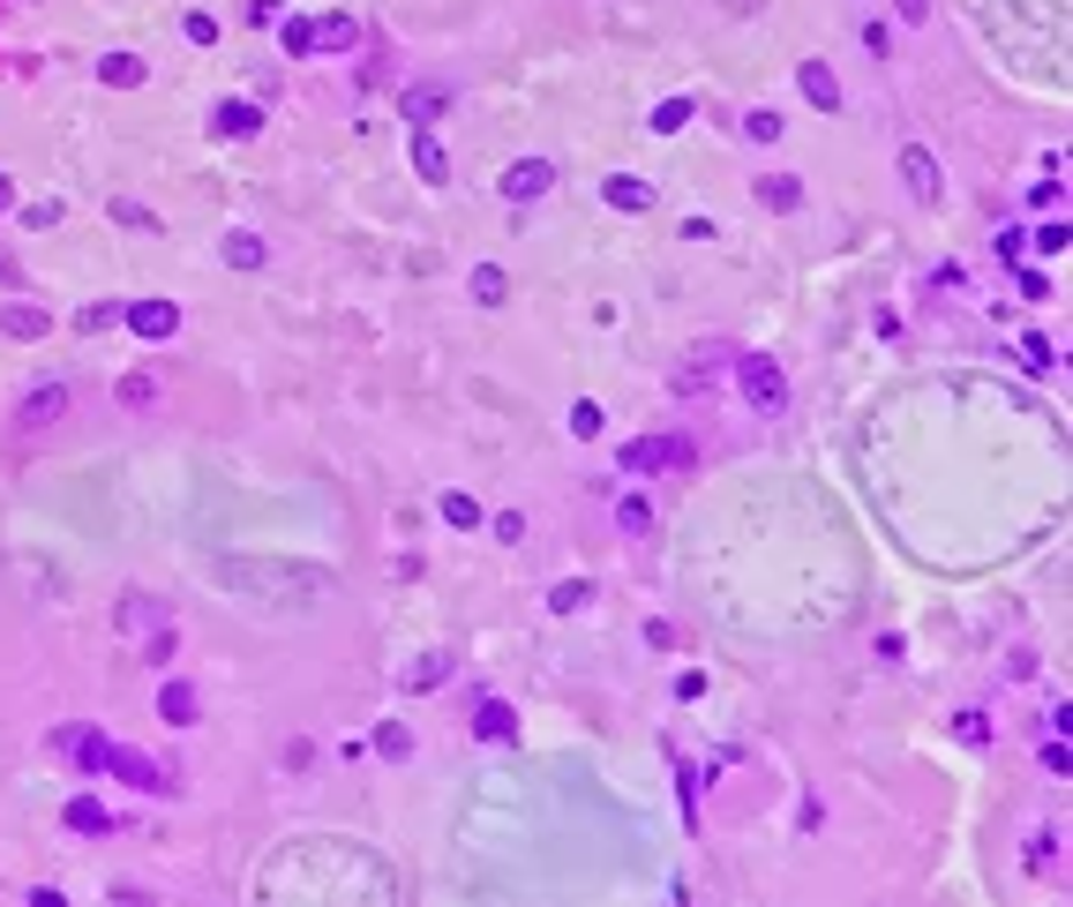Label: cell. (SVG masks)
I'll list each match as a JSON object with an SVG mask.
<instances>
[{
  "mask_svg": "<svg viewBox=\"0 0 1073 907\" xmlns=\"http://www.w3.org/2000/svg\"><path fill=\"white\" fill-rule=\"evenodd\" d=\"M129 330L158 345V338H173V330H180V308H173V300H129Z\"/></svg>",
  "mask_w": 1073,
  "mask_h": 907,
  "instance_id": "cell-8",
  "label": "cell"
},
{
  "mask_svg": "<svg viewBox=\"0 0 1073 907\" xmlns=\"http://www.w3.org/2000/svg\"><path fill=\"white\" fill-rule=\"evenodd\" d=\"M443 526L473 533V526H480V502H473V495H443Z\"/></svg>",
  "mask_w": 1073,
  "mask_h": 907,
  "instance_id": "cell-28",
  "label": "cell"
},
{
  "mask_svg": "<svg viewBox=\"0 0 1073 907\" xmlns=\"http://www.w3.org/2000/svg\"><path fill=\"white\" fill-rule=\"evenodd\" d=\"M759 203H766V210H796V203H804V180H796V173H766V180H759Z\"/></svg>",
  "mask_w": 1073,
  "mask_h": 907,
  "instance_id": "cell-17",
  "label": "cell"
},
{
  "mask_svg": "<svg viewBox=\"0 0 1073 907\" xmlns=\"http://www.w3.org/2000/svg\"><path fill=\"white\" fill-rule=\"evenodd\" d=\"M1021 361L1029 368H1051V338H1021Z\"/></svg>",
  "mask_w": 1073,
  "mask_h": 907,
  "instance_id": "cell-37",
  "label": "cell"
},
{
  "mask_svg": "<svg viewBox=\"0 0 1073 907\" xmlns=\"http://www.w3.org/2000/svg\"><path fill=\"white\" fill-rule=\"evenodd\" d=\"M113 218H121V225H143V233H151V225H158V218H151V210H143V203H129V196H113Z\"/></svg>",
  "mask_w": 1073,
  "mask_h": 907,
  "instance_id": "cell-36",
  "label": "cell"
},
{
  "mask_svg": "<svg viewBox=\"0 0 1073 907\" xmlns=\"http://www.w3.org/2000/svg\"><path fill=\"white\" fill-rule=\"evenodd\" d=\"M443 675H451V660H443V653H429V660H413V667H406V690H435Z\"/></svg>",
  "mask_w": 1073,
  "mask_h": 907,
  "instance_id": "cell-25",
  "label": "cell"
},
{
  "mask_svg": "<svg viewBox=\"0 0 1073 907\" xmlns=\"http://www.w3.org/2000/svg\"><path fill=\"white\" fill-rule=\"evenodd\" d=\"M511 203H533V196H549L556 188V165L549 158H518V165H504V180H496Z\"/></svg>",
  "mask_w": 1073,
  "mask_h": 907,
  "instance_id": "cell-7",
  "label": "cell"
},
{
  "mask_svg": "<svg viewBox=\"0 0 1073 907\" xmlns=\"http://www.w3.org/2000/svg\"><path fill=\"white\" fill-rule=\"evenodd\" d=\"M106 773H113L121 787H143V795H173V781H166V773H158V765H151L143 750H121V742L106 750Z\"/></svg>",
  "mask_w": 1073,
  "mask_h": 907,
  "instance_id": "cell-6",
  "label": "cell"
},
{
  "mask_svg": "<svg viewBox=\"0 0 1073 907\" xmlns=\"http://www.w3.org/2000/svg\"><path fill=\"white\" fill-rule=\"evenodd\" d=\"M143 76H151L143 53H106V60H98V82H106V90H135Z\"/></svg>",
  "mask_w": 1073,
  "mask_h": 907,
  "instance_id": "cell-15",
  "label": "cell"
},
{
  "mask_svg": "<svg viewBox=\"0 0 1073 907\" xmlns=\"http://www.w3.org/2000/svg\"><path fill=\"white\" fill-rule=\"evenodd\" d=\"M690 113H698L690 98H661V106H653V121H645V128H653V135H676V128H684Z\"/></svg>",
  "mask_w": 1073,
  "mask_h": 907,
  "instance_id": "cell-24",
  "label": "cell"
},
{
  "mask_svg": "<svg viewBox=\"0 0 1073 907\" xmlns=\"http://www.w3.org/2000/svg\"><path fill=\"white\" fill-rule=\"evenodd\" d=\"M278 45L294 53V60H308V53H353L361 45V23L353 15H294V23H278Z\"/></svg>",
  "mask_w": 1073,
  "mask_h": 907,
  "instance_id": "cell-2",
  "label": "cell"
},
{
  "mask_svg": "<svg viewBox=\"0 0 1073 907\" xmlns=\"http://www.w3.org/2000/svg\"><path fill=\"white\" fill-rule=\"evenodd\" d=\"M901 180L916 188V203H939V196H945V188H939V158H931L923 143H908V151H901Z\"/></svg>",
  "mask_w": 1073,
  "mask_h": 907,
  "instance_id": "cell-9",
  "label": "cell"
},
{
  "mask_svg": "<svg viewBox=\"0 0 1073 907\" xmlns=\"http://www.w3.org/2000/svg\"><path fill=\"white\" fill-rule=\"evenodd\" d=\"M8 203H15V180H8V173H0V210H8Z\"/></svg>",
  "mask_w": 1073,
  "mask_h": 907,
  "instance_id": "cell-41",
  "label": "cell"
},
{
  "mask_svg": "<svg viewBox=\"0 0 1073 907\" xmlns=\"http://www.w3.org/2000/svg\"><path fill=\"white\" fill-rule=\"evenodd\" d=\"M23 225H38V233H45V225H60V203H31V210H23Z\"/></svg>",
  "mask_w": 1073,
  "mask_h": 907,
  "instance_id": "cell-38",
  "label": "cell"
},
{
  "mask_svg": "<svg viewBox=\"0 0 1073 907\" xmlns=\"http://www.w3.org/2000/svg\"><path fill=\"white\" fill-rule=\"evenodd\" d=\"M211 577L225 593H241V600H256V608H316V600H331L339 593V577L331 571H308V563H278V555H218Z\"/></svg>",
  "mask_w": 1073,
  "mask_h": 907,
  "instance_id": "cell-1",
  "label": "cell"
},
{
  "mask_svg": "<svg viewBox=\"0 0 1073 907\" xmlns=\"http://www.w3.org/2000/svg\"><path fill=\"white\" fill-rule=\"evenodd\" d=\"M953 735H961V742H991V720H984V712H953Z\"/></svg>",
  "mask_w": 1073,
  "mask_h": 907,
  "instance_id": "cell-35",
  "label": "cell"
},
{
  "mask_svg": "<svg viewBox=\"0 0 1073 907\" xmlns=\"http://www.w3.org/2000/svg\"><path fill=\"white\" fill-rule=\"evenodd\" d=\"M735 383H743V406L751 412H788V375L773 368L766 353H743L735 361Z\"/></svg>",
  "mask_w": 1073,
  "mask_h": 907,
  "instance_id": "cell-3",
  "label": "cell"
},
{
  "mask_svg": "<svg viewBox=\"0 0 1073 907\" xmlns=\"http://www.w3.org/2000/svg\"><path fill=\"white\" fill-rule=\"evenodd\" d=\"M68 406H76V390H68V383H38V390L15 406V428H23V435H38V428H53Z\"/></svg>",
  "mask_w": 1073,
  "mask_h": 907,
  "instance_id": "cell-5",
  "label": "cell"
},
{
  "mask_svg": "<svg viewBox=\"0 0 1073 907\" xmlns=\"http://www.w3.org/2000/svg\"><path fill=\"white\" fill-rule=\"evenodd\" d=\"M143 660H151V667H166V660H173V630H158V638L143 645Z\"/></svg>",
  "mask_w": 1073,
  "mask_h": 907,
  "instance_id": "cell-39",
  "label": "cell"
},
{
  "mask_svg": "<svg viewBox=\"0 0 1073 907\" xmlns=\"http://www.w3.org/2000/svg\"><path fill=\"white\" fill-rule=\"evenodd\" d=\"M113 622H121V630H143V622H158V600H143V593H129V600L113 608Z\"/></svg>",
  "mask_w": 1073,
  "mask_h": 907,
  "instance_id": "cell-27",
  "label": "cell"
},
{
  "mask_svg": "<svg viewBox=\"0 0 1073 907\" xmlns=\"http://www.w3.org/2000/svg\"><path fill=\"white\" fill-rule=\"evenodd\" d=\"M684 465H690L684 435H639V443H623V473H684Z\"/></svg>",
  "mask_w": 1073,
  "mask_h": 907,
  "instance_id": "cell-4",
  "label": "cell"
},
{
  "mask_svg": "<svg viewBox=\"0 0 1073 907\" xmlns=\"http://www.w3.org/2000/svg\"><path fill=\"white\" fill-rule=\"evenodd\" d=\"M68 832H113L106 803H98V795H76V803H68Z\"/></svg>",
  "mask_w": 1073,
  "mask_h": 907,
  "instance_id": "cell-20",
  "label": "cell"
},
{
  "mask_svg": "<svg viewBox=\"0 0 1073 907\" xmlns=\"http://www.w3.org/2000/svg\"><path fill=\"white\" fill-rule=\"evenodd\" d=\"M443 106H451V98H443V90H435V82H413V90H406V98H398V113H406V121H413V128L443 121Z\"/></svg>",
  "mask_w": 1073,
  "mask_h": 907,
  "instance_id": "cell-14",
  "label": "cell"
},
{
  "mask_svg": "<svg viewBox=\"0 0 1073 907\" xmlns=\"http://www.w3.org/2000/svg\"><path fill=\"white\" fill-rule=\"evenodd\" d=\"M196 712H203V705H196L188 683H166V690H158V720H166V728H196Z\"/></svg>",
  "mask_w": 1073,
  "mask_h": 907,
  "instance_id": "cell-16",
  "label": "cell"
},
{
  "mask_svg": "<svg viewBox=\"0 0 1073 907\" xmlns=\"http://www.w3.org/2000/svg\"><path fill=\"white\" fill-rule=\"evenodd\" d=\"M601 428H608V420H601V406H594V398H578V406H571V435H586V443H594Z\"/></svg>",
  "mask_w": 1073,
  "mask_h": 907,
  "instance_id": "cell-32",
  "label": "cell"
},
{
  "mask_svg": "<svg viewBox=\"0 0 1073 907\" xmlns=\"http://www.w3.org/2000/svg\"><path fill=\"white\" fill-rule=\"evenodd\" d=\"M376 750H384V757H413V728L384 720V728H376Z\"/></svg>",
  "mask_w": 1073,
  "mask_h": 907,
  "instance_id": "cell-29",
  "label": "cell"
},
{
  "mask_svg": "<svg viewBox=\"0 0 1073 907\" xmlns=\"http://www.w3.org/2000/svg\"><path fill=\"white\" fill-rule=\"evenodd\" d=\"M504 292H511V278H504L496 263H480V270H473V300H504Z\"/></svg>",
  "mask_w": 1073,
  "mask_h": 907,
  "instance_id": "cell-31",
  "label": "cell"
},
{
  "mask_svg": "<svg viewBox=\"0 0 1073 907\" xmlns=\"http://www.w3.org/2000/svg\"><path fill=\"white\" fill-rule=\"evenodd\" d=\"M113 323H129V300H90L76 316V330H113Z\"/></svg>",
  "mask_w": 1073,
  "mask_h": 907,
  "instance_id": "cell-23",
  "label": "cell"
},
{
  "mask_svg": "<svg viewBox=\"0 0 1073 907\" xmlns=\"http://www.w3.org/2000/svg\"><path fill=\"white\" fill-rule=\"evenodd\" d=\"M413 165H421V180H429V188H435V180H443V173H451V158H443V143H435L429 128H421V135H413Z\"/></svg>",
  "mask_w": 1073,
  "mask_h": 907,
  "instance_id": "cell-22",
  "label": "cell"
},
{
  "mask_svg": "<svg viewBox=\"0 0 1073 907\" xmlns=\"http://www.w3.org/2000/svg\"><path fill=\"white\" fill-rule=\"evenodd\" d=\"M616 526H623V533H645V526H653V510H645L639 495H623V502H616Z\"/></svg>",
  "mask_w": 1073,
  "mask_h": 907,
  "instance_id": "cell-33",
  "label": "cell"
},
{
  "mask_svg": "<svg viewBox=\"0 0 1073 907\" xmlns=\"http://www.w3.org/2000/svg\"><path fill=\"white\" fill-rule=\"evenodd\" d=\"M0 330L31 345V338H45V330H53V316H45V308H31V300H8V308H0Z\"/></svg>",
  "mask_w": 1073,
  "mask_h": 907,
  "instance_id": "cell-13",
  "label": "cell"
},
{
  "mask_svg": "<svg viewBox=\"0 0 1073 907\" xmlns=\"http://www.w3.org/2000/svg\"><path fill=\"white\" fill-rule=\"evenodd\" d=\"M894 8H901L908 23H923V15H931V0H894Z\"/></svg>",
  "mask_w": 1073,
  "mask_h": 907,
  "instance_id": "cell-40",
  "label": "cell"
},
{
  "mask_svg": "<svg viewBox=\"0 0 1073 907\" xmlns=\"http://www.w3.org/2000/svg\"><path fill=\"white\" fill-rule=\"evenodd\" d=\"M743 135H751V143H781V113H766V106H759V113L743 121Z\"/></svg>",
  "mask_w": 1073,
  "mask_h": 907,
  "instance_id": "cell-34",
  "label": "cell"
},
{
  "mask_svg": "<svg viewBox=\"0 0 1073 907\" xmlns=\"http://www.w3.org/2000/svg\"><path fill=\"white\" fill-rule=\"evenodd\" d=\"M60 742L76 750V765H84V773H106V750H113V742L98 735V728H76V735H60Z\"/></svg>",
  "mask_w": 1073,
  "mask_h": 907,
  "instance_id": "cell-19",
  "label": "cell"
},
{
  "mask_svg": "<svg viewBox=\"0 0 1073 907\" xmlns=\"http://www.w3.org/2000/svg\"><path fill=\"white\" fill-rule=\"evenodd\" d=\"M113 398H121V406H151V398H158V383H151V375H121V383H113Z\"/></svg>",
  "mask_w": 1073,
  "mask_h": 907,
  "instance_id": "cell-30",
  "label": "cell"
},
{
  "mask_svg": "<svg viewBox=\"0 0 1073 907\" xmlns=\"http://www.w3.org/2000/svg\"><path fill=\"white\" fill-rule=\"evenodd\" d=\"M549 608H556V616H578V608H594V585H586V577H563V585H549Z\"/></svg>",
  "mask_w": 1073,
  "mask_h": 907,
  "instance_id": "cell-21",
  "label": "cell"
},
{
  "mask_svg": "<svg viewBox=\"0 0 1073 907\" xmlns=\"http://www.w3.org/2000/svg\"><path fill=\"white\" fill-rule=\"evenodd\" d=\"M473 735L480 742H518V712L504 698H480L473 705Z\"/></svg>",
  "mask_w": 1073,
  "mask_h": 907,
  "instance_id": "cell-11",
  "label": "cell"
},
{
  "mask_svg": "<svg viewBox=\"0 0 1073 907\" xmlns=\"http://www.w3.org/2000/svg\"><path fill=\"white\" fill-rule=\"evenodd\" d=\"M225 263H233V270H256L263 241H256V233H225Z\"/></svg>",
  "mask_w": 1073,
  "mask_h": 907,
  "instance_id": "cell-26",
  "label": "cell"
},
{
  "mask_svg": "<svg viewBox=\"0 0 1073 907\" xmlns=\"http://www.w3.org/2000/svg\"><path fill=\"white\" fill-rule=\"evenodd\" d=\"M256 128H263V113L248 106V98H225V106L211 113V135H225V143H248Z\"/></svg>",
  "mask_w": 1073,
  "mask_h": 907,
  "instance_id": "cell-10",
  "label": "cell"
},
{
  "mask_svg": "<svg viewBox=\"0 0 1073 907\" xmlns=\"http://www.w3.org/2000/svg\"><path fill=\"white\" fill-rule=\"evenodd\" d=\"M796 82H804V98H811L818 113H841V82H833V68H826V60H804V68H796Z\"/></svg>",
  "mask_w": 1073,
  "mask_h": 907,
  "instance_id": "cell-12",
  "label": "cell"
},
{
  "mask_svg": "<svg viewBox=\"0 0 1073 907\" xmlns=\"http://www.w3.org/2000/svg\"><path fill=\"white\" fill-rule=\"evenodd\" d=\"M601 196H608V203H616V210H653V188H645L639 173H616V180H608Z\"/></svg>",
  "mask_w": 1073,
  "mask_h": 907,
  "instance_id": "cell-18",
  "label": "cell"
}]
</instances>
